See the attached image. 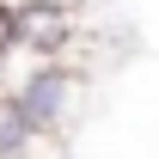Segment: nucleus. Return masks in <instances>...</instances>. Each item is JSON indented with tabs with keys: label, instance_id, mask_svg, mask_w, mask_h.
Returning <instances> with one entry per match:
<instances>
[{
	"label": "nucleus",
	"instance_id": "1",
	"mask_svg": "<svg viewBox=\"0 0 159 159\" xmlns=\"http://www.w3.org/2000/svg\"><path fill=\"white\" fill-rule=\"evenodd\" d=\"M0 86L19 98V110L31 116V129L49 141H67L74 129V110H80V67L67 55H6V74Z\"/></svg>",
	"mask_w": 159,
	"mask_h": 159
},
{
	"label": "nucleus",
	"instance_id": "2",
	"mask_svg": "<svg viewBox=\"0 0 159 159\" xmlns=\"http://www.w3.org/2000/svg\"><path fill=\"white\" fill-rule=\"evenodd\" d=\"M12 12H19V49L25 55H74L80 12L67 0H12Z\"/></svg>",
	"mask_w": 159,
	"mask_h": 159
},
{
	"label": "nucleus",
	"instance_id": "3",
	"mask_svg": "<svg viewBox=\"0 0 159 159\" xmlns=\"http://www.w3.org/2000/svg\"><path fill=\"white\" fill-rule=\"evenodd\" d=\"M37 129H31V116L19 110V98L0 86V159H37Z\"/></svg>",
	"mask_w": 159,
	"mask_h": 159
}]
</instances>
